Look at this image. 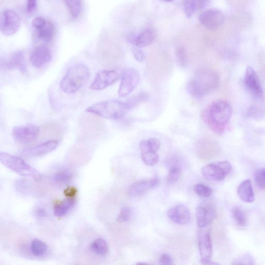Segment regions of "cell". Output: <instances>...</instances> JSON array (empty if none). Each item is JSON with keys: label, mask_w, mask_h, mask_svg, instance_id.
I'll use <instances>...</instances> for the list:
<instances>
[{"label": "cell", "mask_w": 265, "mask_h": 265, "mask_svg": "<svg viewBox=\"0 0 265 265\" xmlns=\"http://www.w3.org/2000/svg\"><path fill=\"white\" fill-rule=\"evenodd\" d=\"M231 104L224 100L211 104L203 112L202 117L206 125L214 134L222 135L232 115Z\"/></svg>", "instance_id": "6da1fadb"}, {"label": "cell", "mask_w": 265, "mask_h": 265, "mask_svg": "<svg viewBox=\"0 0 265 265\" xmlns=\"http://www.w3.org/2000/svg\"><path fill=\"white\" fill-rule=\"evenodd\" d=\"M219 84L218 74L210 68L202 67L198 69L187 82L186 90L192 98L199 99L217 89Z\"/></svg>", "instance_id": "7a4b0ae2"}, {"label": "cell", "mask_w": 265, "mask_h": 265, "mask_svg": "<svg viewBox=\"0 0 265 265\" xmlns=\"http://www.w3.org/2000/svg\"><path fill=\"white\" fill-rule=\"evenodd\" d=\"M90 75V70L87 66L82 64L74 65L62 79L60 89L66 94L77 93L88 82Z\"/></svg>", "instance_id": "3957f363"}, {"label": "cell", "mask_w": 265, "mask_h": 265, "mask_svg": "<svg viewBox=\"0 0 265 265\" xmlns=\"http://www.w3.org/2000/svg\"><path fill=\"white\" fill-rule=\"evenodd\" d=\"M129 110L126 102L108 100L94 104L86 111L101 118L119 120L124 118Z\"/></svg>", "instance_id": "277c9868"}, {"label": "cell", "mask_w": 265, "mask_h": 265, "mask_svg": "<svg viewBox=\"0 0 265 265\" xmlns=\"http://www.w3.org/2000/svg\"><path fill=\"white\" fill-rule=\"evenodd\" d=\"M0 161L7 167L21 176L35 178L39 176L34 168L20 158L6 153H1Z\"/></svg>", "instance_id": "5b68a950"}, {"label": "cell", "mask_w": 265, "mask_h": 265, "mask_svg": "<svg viewBox=\"0 0 265 265\" xmlns=\"http://www.w3.org/2000/svg\"><path fill=\"white\" fill-rule=\"evenodd\" d=\"M87 113H84L80 118L79 127L81 136L86 138L100 137L104 131L103 122L96 115Z\"/></svg>", "instance_id": "8992f818"}, {"label": "cell", "mask_w": 265, "mask_h": 265, "mask_svg": "<svg viewBox=\"0 0 265 265\" xmlns=\"http://www.w3.org/2000/svg\"><path fill=\"white\" fill-rule=\"evenodd\" d=\"M232 169L231 164L228 161L219 162L209 164L203 167L202 173L204 178L210 181L223 180Z\"/></svg>", "instance_id": "52a82bcc"}, {"label": "cell", "mask_w": 265, "mask_h": 265, "mask_svg": "<svg viewBox=\"0 0 265 265\" xmlns=\"http://www.w3.org/2000/svg\"><path fill=\"white\" fill-rule=\"evenodd\" d=\"M20 26V17L15 11L8 9L2 13L0 28L5 35L10 36L14 35L19 30Z\"/></svg>", "instance_id": "ba28073f"}, {"label": "cell", "mask_w": 265, "mask_h": 265, "mask_svg": "<svg viewBox=\"0 0 265 265\" xmlns=\"http://www.w3.org/2000/svg\"><path fill=\"white\" fill-rule=\"evenodd\" d=\"M139 80V73L136 69L130 68L124 70L118 92V96L124 98L129 95L137 87Z\"/></svg>", "instance_id": "9c48e42d"}, {"label": "cell", "mask_w": 265, "mask_h": 265, "mask_svg": "<svg viewBox=\"0 0 265 265\" xmlns=\"http://www.w3.org/2000/svg\"><path fill=\"white\" fill-rule=\"evenodd\" d=\"M40 133V128L32 125L16 127L12 131L14 140L22 144L34 141L39 137Z\"/></svg>", "instance_id": "30bf717a"}, {"label": "cell", "mask_w": 265, "mask_h": 265, "mask_svg": "<svg viewBox=\"0 0 265 265\" xmlns=\"http://www.w3.org/2000/svg\"><path fill=\"white\" fill-rule=\"evenodd\" d=\"M119 78V74L114 70H101L97 73L89 88L93 90H104L115 83Z\"/></svg>", "instance_id": "8fae6325"}, {"label": "cell", "mask_w": 265, "mask_h": 265, "mask_svg": "<svg viewBox=\"0 0 265 265\" xmlns=\"http://www.w3.org/2000/svg\"><path fill=\"white\" fill-rule=\"evenodd\" d=\"M206 228H200L198 237V243L201 262L206 264L211 261L212 255V246L210 234V231Z\"/></svg>", "instance_id": "7c38bea8"}, {"label": "cell", "mask_w": 265, "mask_h": 265, "mask_svg": "<svg viewBox=\"0 0 265 265\" xmlns=\"http://www.w3.org/2000/svg\"><path fill=\"white\" fill-rule=\"evenodd\" d=\"M202 25L210 30H216L222 26L225 21V16L220 10L210 9L203 12L200 16Z\"/></svg>", "instance_id": "4fadbf2b"}, {"label": "cell", "mask_w": 265, "mask_h": 265, "mask_svg": "<svg viewBox=\"0 0 265 265\" xmlns=\"http://www.w3.org/2000/svg\"><path fill=\"white\" fill-rule=\"evenodd\" d=\"M245 83L252 97L257 99L262 98L263 92L259 79L254 69L250 66H248L246 69Z\"/></svg>", "instance_id": "5bb4252c"}, {"label": "cell", "mask_w": 265, "mask_h": 265, "mask_svg": "<svg viewBox=\"0 0 265 265\" xmlns=\"http://www.w3.org/2000/svg\"><path fill=\"white\" fill-rule=\"evenodd\" d=\"M57 140H51L42 144L25 149L22 155L27 158L40 157L55 150L58 146Z\"/></svg>", "instance_id": "9a60e30c"}, {"label": "cell", "mask_w": 265, "mask_h": 265, "mask_svg": "<svg viewBox=\"0 0 265 265\" xmlns=\"http://www.w3.org/2000/svg\"><path fill=\"white\" fill-rule=\"evenodd\" d=\"M160 183L159 179L155 178L148 180L135 182L128 189L127 194L130 197H138L146 194L149 190L157 187Z\"/></svg>", "instance_id": "2e32d148"}, {"label": "cell", "mask_w": 265, "mask_h": 265, "mask_svg": "<svg viewBox=\"0 0 265 265\" xmlns=\"http://www.w3.org/2000/svg\"><path fill=\"white\" fill-rule=\"evenodd\" d=\"M52 60V52L45 46H39L35 48L32 51L30 58L31 65L36 68L43 67L50 62Z\"/></svg>", "instance_id": "e0dca14e"}, {"label": "cell", "mask_w": 265, "mask_h": 265, "mask_svg": "<svg viewBox=\"0 0 265 265\" xmlns=\"http://www.w3.org/2000/svg\"><path fill=\"white\" fill-rule=\"evenodd\" d=\"M1 68L5 70L17 69L23 74L27 73L23 52L20 51L16 52L8 59L2 61Z\"/></svg>", "instance_id": "ac0fdd59"}, {"label": "cell", "mask_w": 265, "mask_h": 265, "mask_svg": "<svg viewBox=\"0 0 265 265\" xmlns=\"http://www.w3.org/2000/svg\"><path fill=\"white\" fill-rule=\"evenodd\" d=\"M167 214L172 221L178 225H185L191 220L190 211L183 205H179L170 209Z\"/></svg>", "instance_id": "d6986e66"}, {"label": "cell", "mask_w": 265, "mask_h": 265, "mask_svg": "<svg viewBox=\"0 0 265 265\" xmlns=\"http://www.w3.org/2000/svg\"><path fill=\"white\" fill-rule=\"evenodd\" d=\"M216 213L211 205L199 207L197 211V224L200 228H206L215 219Z\"/></svg>", "instance_id": "ffe728a7"}, {"label": "cell", "mask_w": 265, "mask_h": 265, "mask_svg": "<svg viewBox=\"0 0 265 265\" xmlns=\"http://www.w3.org/2000/svg\"><path fill=\"white\" fill-rule=\"evenodd\" d=\"M252 22L251 16L245 12H237L230 19V27L242 30L248 27Z\"/></svg>", "instance_id": "44dd1931"}, {"label": "cell", "mask_w": 265, "mask_h": 265, "mask_svg": "<svg viewBox=\"0 0 265 265\" xmlns=\"http://www.w3.org/2000/svg\"><path fill=\"white\" fill-rule=\"evenodd\" d=\"M209 3L207 0H184L183 9L187 18H191L194 14L204 9Z\"/></svg>", "instance_id": "7402d4cb"}, {"label": "cell", "mask_w": 265, "mask_h": 265, "mask_svg": "<svg viewBox=\"0 0 265 265\" xmlns=\"http://www.w3.org/2000/svg\"><path fill=\"white\" fill-rule=\"evenodd\" d=\"M237 195L239 198L246 203L254 201L255 196L251 181L250 179L244 181L238 186Z\"/></svg>", "instance_id": "603a6c76"}, {"label": "cell", "mask_w": 265, "mask_h": 265, "mask_svg": "<svg viewBox=\"0 0 265 265\" xmlns=\"http://www.w3.org/2000/svg\"><path fill=\"white\" fill-rule=\"evenodd\" d=\"M155 37L156 34L154 30L148 28L137 35L134 44L139 48L145 47L152 44Z\"/></svg>", "instance_id": "cb8c5ba5"}, {"label": "cell", "mask_w": 265, "mask_h": 265, "mask_svg": "<svg viewBox=\"0 0 265 265\" xmlns=\"http://www.w3.org/2000/svg\"><path fill=\"white\" fill-rule=\"evenodd\" d=\"M75 203V198H67L64 201H56L54 204L55 215L58 217L65 216L72 209Z\"/></svg>", "instance_id": "d4e9b609"}, {"label": "cell", "mask_w": 265, "mask_h": 265, "mask_svg": "<svg viewBox=\"0 0 265 265\" xmlns=\"http://www.w3.org/2000/svg\"><path fill=\"white\" fill-rule=\"evenodd\" d=\"M36 36L39 40L50 42L53 39L55 33V26L52 22L47 20L45 25L41 28L36 30Z\"/></svg>", "instance_id": "484cf974"}, {"label": "cell", "mask_w": 265, "mask_h": 265, "mask_svg": "<svg viewBox=\"0 0 265 265\" xmlns=\"http://www.w3.org/2000/svg\"><path fill=\"white\" fill-rule=\"evenodd\" d=\"M63 2L74 19L80 17L83 9L82 0H63Z\"/></svg>", "instance_id": "4316f807"}, {"label": "cell", "mask_w": 265, "mask_h": 265, "mask_svg": "<svg viewBox=\"0 0 265 265\" xmlns=\"http://www.w3.org/2000/svg\"><path fill=\"white\" fill-rule=\"evenodd\" d=\"M49 247L43 242L35 239L31 244V251L32 254L37 257H43L49 253Z\"/></svg>", "instance_id": "83f0119b"}, {"label": "cell", "mask_w": 265, "mask_h": 265, "mask_svg": "<svg viewBox=\"0 0 265 265\" xmlns=\"http://www.w3.org/2000/svg\"><path fill=\"white\" fill-rule=\"evenodd\" d=\"M92 252L100 256H105L109 252V247L106 241L102 238L94 240L90 245Z\"/></svg>", "instance_id": "f1b7e54d"}, {"label": "cell", "mask_w": 265, "mask_h": 265, "mask_svg": "<svg viewBox=\"0 0 265 265\" xmlns=\"http://www.w3.org/2000/svg\"><path fill=\"white\" fill-rule=\"evenodd\" d=\"M160 147V141L158 139L155 138L142 140L140 142L139 144L141 154L148 151L158 152Z\"/></svg>", "instance_id": "f546056e"}, {"label": "cell", "mask_w": 265, "mask_h": 265, "mask_svg": "<svg viewBox=\"0 0 265 265\" xmlns=\"http://www.w3.org/2000/svg\"><path fill=\"white\" fill-rule=\"evenodd\" d=\"M42 135L44 137H61L62 130L60 126L55 124H47L43 126Z\"/></svg>", "instance_id": "4dcf8cb0"}, {"label": "cell", "mask_w": 265, "mask_h": 265, "mask_svg": "<svg viewBox=\"0 0 265 265\" xmlns=\"http://www.w3.org/2000/svg\"><path fill=\"white\" fill-rule=\"evenodd\" d=\"M149 98V95L146 92H141L130 98L126 102L129 110L133 109L141 103L146 101Z\"/></svg>", "instance_id": "1f68e13d"}, {"label": "cell", "mask_w": 265, "mask_h": 265, "mask_svg": "<svg viewBox=\"0 0 265 265\" xmlns=\"http://www.w3.org/2000/svg\"><path fill=\"white\" fill-rule=\"evenodd\" d=\"M141 155L142 160L147 165L155 166L159 161L160 158L157 152L148 151L141 153Z\"/></svg>", "instance_id": "d6a6232c"}, {"label": "cell", "mask_w": 265, "mask_h": 265, "mask_svg": "<svg viewBox=\"0 0 265 265\" xmlns=\"http://www.w3.org/2000/svg\"><path fill=\"white\" fill-rule=\"evenodd\" d=\"M73 174L69 170L64 169L58 171L54 175V180L58 183H66L73 178Z\"/></svg>", "instance_id": "836d02e7"}, {"label": "cell", "mask_w": 265, "mask_h": 265, "mask_svg": "<svg viewBox=\"0 0 265 265\" xmlns=\"http://www.w3.org/2000/svg\"><path fill=\"white\" fill-rule=\"evenodd\" d=\"M176 58L180 66L185 68L188 64V59L187 57L186 52L182 46L177 47L175 51Z\"/></svg>", "instance_id": "e575fe53"}, {"label": "cell", "mask_w": 265, "mask_h": 265, "mask_svg": "<svg viewBox=\"0 0 265 265\" xmlns=\"http://www.w3.org/2000/svg\"><path fill=\"white\" fill-rule=\"evenodd\" d=\"M194 191L200 197L209 198L213 194L212 189L203 184H198L195 186Z\"/></svg>", "instance_id": "d590c367"}, {"label": "cell", "mask_w": 265, "mask_h": 265, "mask_svg": "<svg viewBox=\"0 0 265 265\" xmlns=\"http://www.w3.org/2000/svg\"><path fill=\"white\" fill-rule=\"evenodd\" d=\"M233 218L238 225L245 226L247 222L246 215L244 211L239 207H235L233 209Z\"/></svg>", "instance_id": "8d00e7d4"}, {"label": "cell", "mask_w": 265, "mask_h": 265, "mask_svg": "<svg viewBox=\"0 0 265 265\" xmlns=\"http://www.w3.org/2000/svg\"><path fill=\"white\" fill-rule=\"evenodd\" d=\"M256 185L262 190H265V168L258 170L255 174Z\"/></svg>", "instance_id": "74e56055"}, {"label": "cell", "mask_w": 265, "mask_h": 265, "mask_svg": "<svg viewBox=\"0 0 265 265\" xmlns=\"http://www.w3.org/2000/svg\"><path fill=\"white\" fill-rule=\"evenodd\" d=\"M132 216V210L128 207H124L121 209L117 218V221L123 223L129 221Z\"/></svg>", "instance_id": "f35d334b"}, {"label": "cell", "mask_w": 265, "mask_h": 265, "mask_svg": "<svg viewBox=\"0 0 265 265\" xmlns=\"http://www.w3.org/2000/svg\"><path fill=\"white\" fill-rule=\"evenodd\" d=\"M180 176V170L177 167H173L170 171L166 180L168 183L176 182Z\"/></svg>", "instance_id": "ab89813d"}, {"label": "cell", "mask_w": 265, "mask_h": 265, "mask_svg": "<svg viewBox=\"0 0 265 265\" xmlns=\"http://www.w3.org/2000/svg\"><path fill=\"white\" fill-rule=\"evenodd\" d=\"M235 264H254V260L249 255H245L237 259L233 263Z\"/></svg>", "instance_id": "60d3db41"}, {"label": "cell", "mask_w": 265, "mask_h": 265, "mask_svg": "<svg viewBox=\"0 0 265 265\" xmlns=\"http://www.w3.org/2000/svg\"><path fill=\"white\" fill-rule=\"evenodd\" d=\"M46 20L41 17H36L32 21V27L36 30L42 28L46 23Z\"/></svg>", "instance_id": "b9f144b4"}, {"label": "cell", "mask_w": 265, "mask_h": 265, "mask_svg": "<svg viewBox=\"0 0 265 265\" xmlns=\"http://www.w3.org/2000/svg\"><path fill=\"white\" fill-rule=\"evenodd\" d=\"M132 53L135 59L138 62H142L144 60L145 55L144 53L139 48L135 47L132 49Z\"/></svg>", "instance_id": "7bdbcfd3"}, {"label": "cell", "mask_w": 265, "mask_h": 265, "mask_svg": "<svg viewBox=\"0 0 265 265\" xmlns=\"http://www.w3.org/2000/svg\"><path fill=\"white\" fill-rule=\"evenodd\" d=\"M36 217L39 219H44L48 215V212L45 208L42 207H37L34 210Z\"/></svg>", "instance_id": "ee69618b"}, {"label": "cell", "mask_w": 265, "mask_h": 265, "mask_svg": "<svg viewBox=\"0 0 265 265\" xmlns=\"http://www.w3.org/2000/svg\"><path fill=\"white\" fill-rule=\"evenodd\" d=\"M159 262L162 264L171 265L174 264L173 258L170 255L167 254H163L159 260Z\"/></svg>", "instance_id": "f6af8a7d"}, {"label": "cell", "mask_w": 265, "mask_h": 265, "mask_svg": "<svg viewBox=\"0 0 265 265\" xmlns=\"http://www.w3.org/2000/svg\"><path fill=\"white\" fill-rule=\"evenodd\" d=\"M27 11L28 13L35 12L37 7V0H27Z\"/></svg>", "instance_id": "bcb514c9"}, {"label": "cell", "mask_w": 265, "mask_h": 265, "mask_svg": "<svg viewBox=\"0 0 265 265\" xmlns=\"http://www.w3.org/2000/svg\"><path fill=\"white\" fill-rule=\"evenodd\" d=\"M77 192V188L74 187H69L64 191V195L67 198H75Z\"/></svg>", "instance_id": "7dc6e473"}, {"label": "cell", "mask_w": 265, "mask_h": 265, "mask_svg": "<svg viewBox=\"0 0 265 265\" xmlns=\"http://www.w3.org/2000/svg\"><path fill=\"white\" fill-rule=\"evenodd\" d=\"M230 4L236 7H244L248 3V0H230Z\"/></svg>", "instance_id": "c3c4849f"}, {"label": "cell", "mask_w": 265, "mask_h": 265, "mask_svg": "<svg viewBox=\"0 0 265 265\" xmlns=\"http://www.w3.org/2000/svg\"><path fill=\"white\" fill-rule=\"evenodd\" d=\"M164 1L166 2H168V3H171V2H173L174 0H164Z\"/></svg>", "instance_id": "681fc988"}, {"label": "cell", "mask_w": 265, "mask_h": 265, "mask_svg": "<svg viewBox=\"0 0 265 265\" xmlns=\"http://www.w3.org/2000/svg\"><path fill=\"white\" fill-rule=\"evenodd\" d=\"M208 2L209 3V2L210 1V0H208Z\"/></svg>", "instance_id": "f907efd6"}]
</instances>
